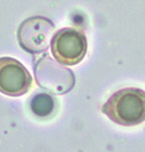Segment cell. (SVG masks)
<instances>
[{"instance_id":"6da1fadb","label":"cell","mask_w":145,"mask_h":152,"mask_svg":"<svg viewBox=\"0 0 145 152\" xmlns=\"http://www.w3.org/2000/svg\"><path fill=\"white\" fill-rule=\"evenodd\" d=\"M112 122L133 127L145 122V91L137 87H126L114 92L102 107Z\"/></svg>"},{"instance_id":"7a4b0ae2","label":"cell","mask_w":145,"mask_h":152,"mask_svg":"<svg viewBox=\"0 0 145 152\" xmlns=\"http://www.w3.org/2000/svg\"><path fill=\"white\" fill-rule=\"evenodd\" d=\"M51 51L60 64L73 66L81 62L87 51L84 33L73 28L59 29L51 41Z\"/></svg>"},{"instance_id":"3957f363","label":"cell","mask_w":145,"mask_h":152,"mask_svg":"<svg viewBox=\"0 0 145 152\" xmlns=\"http://www.w3.org/2000/svg\"><path fill=\"white\" fill-rule=\"evenodd\" d=\"M34 71L39 86L51 94H65L74 85L75 78L72 71L56 63L48 54L37 61Z\"/></svg>"},{"instance_id":"277c9868","label":"cell","mask_w":145,"mask_h":152,"mask_svg":"<svg viewBox=\"0 0 145 152\" xmlns=\"http://www.w3.org/2000/svg\"><path fill=\"white\" fill-rule=\"evenodd\" d=\"M55 26L44 16H31L24 19L18 28V44L31 54H40L49 49Z\"/></svg>"},{"instance_id":"5b68a950","label":"cell","mask_w":145,"mask_h":152,"mask_svg":"<svg viewBox=\"0 0 145 152\" xmlns=\"http://www.w3.org/2000/svg\"><path fill=\"white\" fill-rule=\"evenodd\" d=\"M33 77L16 59L0 58V92L8 96H21L29 90Z\"/></svg>"},{"instance_id":"8992f818","label":"cell","mask_w":145,"mask_h":152,"mask_svg":"<svg viewBox=\"0 0 145 152\" xmlns=\"http://www.w3.org/2000/svg\"><path fill=\"white\" fill-rule=\"evenodd\" d=\"M29 109L36 116L41 118L48 117L55 109V100L48 94H38L31 99Z\"/></svg>"}]
</instances>
